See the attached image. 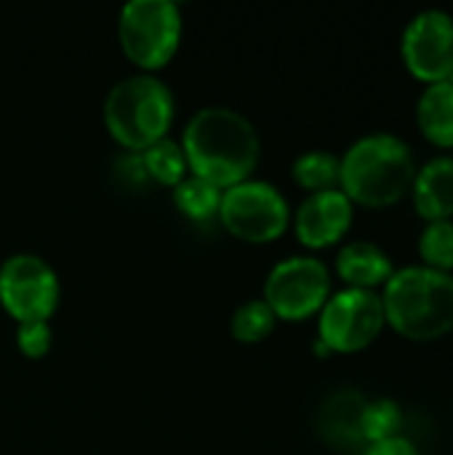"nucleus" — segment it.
Returning a JSON list of instances; mask_svg holds the SVG:
<instances>
[{
    "instance_id": "0eeeda50",
    "label": "nucleus",
    "mask_w": 453,
    "mask_h": 455,
    "mask_svg": "<svg viewBox=\"0 0 453 455\" xmlns=\"http://www.w3.org/2000/svg\"><path fill=\"white\" fill-rule=\"evenodd\" d=\"M59 299V275L43 256L13 253L0 264V307L16 323H48Z\"/></svg>"
},
{
    "instance_id": "423d86ee",
    "label": "nucleus",
    "mask_w": 453,
    "mask_h": 455,
    "mask_svg": "<svg viewBox=\"0 0 453 455\" xmlns=\"http://www.w3.org/2000/svg\"><path fill=\"white\" fill-rule=\"evenodd\" d=\"M219 221L230 235L246 243L278 240L291 224V208L283 192L262 179H246L222 192Z\"/></svg>"
},
{
    "instance_id": "f8f14e48",
    "label": "nucleus",
    "mask_w": 453,
    "mask_h": 455,
    "mask_svg": "<svg viewBox=\"0 0 453 455\" xmlns=\"http://www.w3.org/2000/svg\"><path fill=\"white\" fill-rule=\"evenodd\" d=\"M414 205L427 221L453 216V157H435L414 176Z\"/></svg>"
},
{
    "instance_id": "f257e3e1",
    "label": "nucleus",
    "mask_w": 453,
    "mask_h": 455,
    "mask_svg": "<svg viewBox=\"0 0 453 455\" xmlns=\"http://www.w3.org/2000/svg\"><path fill=\"white\" fill-rule=\"evenodd\" d=\"M179 141L187 155L190 173L206 179L222 192L251 179L262 155L254 123L243 112L219 104L198 109L184 125Z\"/></svg>"
},
{
    "instance_id": "f03ea898",
    "label": "nucleus",
    "mask_w": 453,
    "mask_h": 455,
    "mask_svg": "<svg viewBox=\"0 0 453 455\" xmlns=\"http://www.w3.org/2000/svg\"><path fill=\"white\" fill-rule=\"evenodd\" d=\"M339 160V189L352 203L368 208L398 203L411 189L417 176L409 144L392 133H368L358 139Z\"/></svg>"
},
{
    "instance_id": "2eb2a0df",
    "label": "nucleus",
    "mask_w": 453,
    "mask_h": 455,
    "mask_svg": "<svg viewBox=\"0 0 453 455\" xmlns=\"http://www.w3.org/2000/svg\"><path fill=\"white\" fill-rule=\"evenodd\" d=\"M142 155V165L144 171L163 187H176L187 173H190V165H187V155L182 149V141L166 136L160 141H155L152 147H147Z\"/></svg>"
},
{
    "instance_id": "9b49d317",
    "label": "nucleus",
    "mask_w": 453,
    "mask_h": 455,
    "mask_svg": "<svg viewBox=\"0 0 453 455\" xmlns=\"http://www.w3.org/2000/svg\"><path fill=\"white\" fill-rule=\"evenodd\" d=\"M352 224V200L336 187L312 192L294 213V232L307 248H326L344 237Z\"/></svg>"
},
{
    "instance_id": "39448f33",
    "label": "nucleus",
    "mask_w": 453,
    "mask_h": 455,
    "mask_svg": "<svg viewBox=\"0 0 453 455\" xmlns=\"http://www.w3.org/2000/svg\"><path fill=\"white\" fill-rule=\"evenodd\" d=\"M117 37L123 53L155 75L182 43V8L174 0H128L117 16Z\"/></svg>"
},
{
    "instance_id": "dca6fc26",
    "label": "nucleus",
    "mask_w": 453,
    "mask_h": 455,
    "mask_svg": "<svg viewBox=\"0 0 453 455\" xmlns=\"http://www.w3.org/2000/svg\"><path fill=\"white\" fill-rule=\"evenodd\" d=\"M339 168H342V160L334 152L310 149V152H302L294 160L291 173H294V181L299 187L310 189V195H312V192L336 189V184H339Z\"/></svg>"
},
{
    "instance_id": "1a4fd4ad",
    "label": "nucleus",
    "mask_w": 453,
    "mask_h": 455,
    "mask_svg": "<svg viewBox=\"0 0 453 455\" xmlns=\"http://www.w3.org/2000/svg\"><path fill=\"white\" fill-rule=\"evenodd\" d=\"M384 307L382 296L363 288H344L320 309L318 331L320 341L328 347V352H360L384 328Z\"/></svg>"
},
{
    "instance_id": "4468645a",
    "label": "nucleus",
    "mask_w": 453,
    "mask_h": 455,
    "mask_svg": "<svg viewBox=\"0 0 453 455\" xmlns=\"http://www.w3.org/2000/svg\"><path fill=\"white\" fill-rule=\"evenodd\" d=\"M417 117L422 133L438 144L453 147V83H433L425 88L417 104Z\"/></svg>"
},
{
    "instance_id": "aec40b11",
    "label": "nucleus",
    "mask_w": 453,
    "mask_h": 455,
    "mask_svg": "<svg viewBox=\"0 0 453 455\" xmlns=\"http://www.w3.org/2000/svg\"><path fill=\"white\" fill-rule=\"evenodd\" d=\"M419 253L430 269L451 272L453 269V221H430L419 237Z\"/></svg>"
},
{
    "instance_id": "7ed1b4c3",
    "label": "nucleus",
    "mask_w": 453,
    "mask_h": 455,
    "mask_svg": "<svg viewBox=\"0 0 453 455\" xmlns=\"http://www.w3.org/2000/svg\"><path fill=\"white\" fill-rule=\"evenodd\" d=\"M384 320L411 341H433L453 328V275L403 267L384 283Z\"/></svg>"
},
{
    "instance_id": "6ab92c4d",
    "label": "nucleus",
    "mask_w": 453,
    "mask_h": 455,
    "mask_svg": "<svg viewBox=\"0 0 453 455\" xmlns=\"http://www.w3.org/2000/svg\"><path fill=\"white\" fill-rule=\"evenodd\" d=\"M400 427H403V413H400L398 403H392V400H374V403L360 408L358 429L371 443L398 437Z\"/></svg>"
},
{
    "instance_id": "20e7f679",
    "label": "nucleus",
    "mask_w": 453,
    "mask_h": 455,
    "mask_svg": "<svg viewBox=\"0 0 453 455\" xmlns=\"http://www.w3.org/2000/svg\"><path fill=\"white\" fill-rule=\"evenodd\" d=\"M174 107V93L158 75L136 72L109 88L104 99V125L120 147L144 152L168 136Z\"/></svg>"
},
{
    "instance_id": "6e6552de",
    "label": "nucleus",
    "mask_w": 453,
    "mask_h": 455,
    "mask_svg": "<svg viewBox=\"0 0 453 455\" xmlns=\"http://www.w3.org/2000/svg\"><path fill=\"white\" fill-rule=\"evenodd\" d=\"M331 296L328 267L315 256H288L264 280V301L280 320H304L323 309Z\"/></svg>"
},
{
    "instance_id": "f3484780",
    "label": "nucleus",
    "mask_w": 453,
    "mask_h": 455,
    "mask_svg": "<svg viewBox=\"0 0 453 455\" xmlns=\"http://www.w3.org/2000/svg\"><path fill=\"white\" fill-rule=\"evenodd\" d=\"M174 203L176 208L192 219V221H208L219 213V203H222V189L208 184L206 179H198L192 173H187L176 187H174Z\"/></svg>"
},
{
    "instance_id": "ddd939ff",
    "label": "nucleus",
    "mask_w": 453,
    "mask_h": 455,
    "mask_svg": "<svg viewBox=\"0 0 453 455\" xmlns=\"http://www.w3.org/2000/svg\"><path fill=\"white\" fill-rule=\"evenodd\" d=\"M336 272L350 288L374 291L376 285L387 283L395 269H392L390 256L379 245L366 243V240H355L339 251Z\"/></svg>"
},
{
    "instance_id": "4be33fe9",
    "label": "nucleus",
    "mask_w": 453,
    "mask_h": 455,
    "mask_svg": "<svg viewBox=\"0 0 453 455\" xmlns=\"http://www.w3.org/2000/svg\"><path fill=\"white\" fill-rule=\"evenodd\" d=\"M368 455H419V451L414 448L411 440L406 437H390V440H382V443H371Z\"/></svg>"
},
{
    "instance_id": "a211bd4d",
    "label": "nucleus",
    "mask_w": 453,
    "mask_h": 455,
    "mask_svg": "<svg viewBox=\"0 0 453 455\" xmlns=\"http://www.w3.org/2000/svg\"><path fill=\"white\" fill-rule=\"evenodd\" d=\"M275 323H278V317L267 307V301L264 299H251V301H243L232 312L230 333L240 344H256V341H264L272 333Z\"/></svg>"
},
{
    "instance_id": "412c9836",
    "label": "nucleus",
    "mask_w": 453,
    "mask_h": 455,
    "mask_svg": "<svg viewBox=\"0 0 453 455\" xmlns=\"http://www.w3.org/2000/svg\"><path fill=\"white\" fill-rule=\"evenodd\" d=\"M53 344V331L48 323H19L16 325V347L27 357H43L48 355Z\"/></svg>"
},
{
    "instance_id": "9d476101",
    "label": "nucleus",
    "mask_w": 453,
    "mask_h": 455,
    "mask_svg": "<svg viewBox=\"0 0 453 455\" xmlns=\"http://www.w3.org/2000/svg\"><path fill=\"white\" fill-rule=\"evenodd\" d=\"M403 59L411 75L425 83H443L453 75V19L430 8L417 13L403 32Z\"/></svg>"
}]
</instances>
